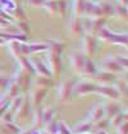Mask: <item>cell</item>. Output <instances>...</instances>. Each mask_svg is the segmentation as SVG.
<instances>
[{
    "label": "cell",
    "mask_w": 128,
    "mask_h": 134,
    "mask_svg": "<svg viewBox=\"0 0 128 134\" xmlns=\"http://www.w3.org/2000/svg\"><path fill=\"white\" fill-rule=\"evenodd\" d=\"M46 59H47V68L50 70L51 74V78L53 79H58L60 77V74L63 72V62H62V55L60 54H56V52L49 51L47 50V55H46Z\"/></svg>",
    "instance_id": "cell-1"
},
{
    "label": "cell",
    "mask_w": 128,
    "mask_h": 134,
    "mask_svg": "<svg viewBox=\"0 0 128 134\" xmlns=\"http://www.w3.org/2000/svg\"><path fill=\"white\" fill-rule=\"evenodd\" d=\"M96 46H97L96 36L91 35V33H83L82 35V54L86 58L91 59L95 55Z\"/></svg>",
    "instance_id": "cell-2"
},
{
    "label": "cell",
    "mask_w": 128,
    "mask_h": 134,
    "mask_svg": "<svg viewBox=\"0 0 128 134\" xmlns=\"http://www.w3.org/2000/svg\"><path fill=\"white\" fill-rule=\"evenodd\" d=\"M12 81H14V82L19 86L21 91H27V90L30 88L31 83H32V75L30 73L24 72V70L21 69V68H18V70L14 73Z\"/></svg>",
    "instance_id": "cell-3"
},
{
    "label": "cell",
    "mask_w": 128,
    "mask_h": 134,
    "mask_svg": "<svg viewBox=\"0 0 128 134\" xmlns=\"http://www.w3.org/2000/svg\"><path fill=\"white\" fill-rule=\"evenodd\" d=\"M73 86H74V83L72 81H63L60 83V86L58 88V101L68 102L73 94Z\"/></svg>",
    "instance_id": "cell-4"
},
{
    "label": "cell",
    "mask_w": 128,
    "mask_h": 134,
    "mask_svg": "<svg viewBox=\"0 0 128 134\" xmlns=\"http://www.w3.org/2000/svg\"><path fill=\"white\" fill-rule=\"evenodd\" d=\"M47 93H49V90H46V88L35 87L31 91V96H30V102H31L32 107H39V106H41L44 98L46 97Z\"/></svg>",
    "instance_id": "cell-5"
},
{
    "label": "cell",
    "mask_w": 128,
    "mask_h": 134,
    "mask_svg": "<svg viewBox=\"0 0 128 134\" xmlns=\"http://www.w3.org/2000/svg\"><path fill=\"white\" fill-rule=\"evenodd\" d=\"M95 93H99L100 96L110 98V100H119L120 98V94L118 93L115 87L111 86V84H108V86H96Z\"/></svg>",
    "instance_id": "cell-6"
},
{
    "label": "cell",
    "mask_w": 128,
    "mask_h": 134,
    "mask_svg": "<svg viewBox=\"0 0 128 134\" xmlns=\"http://www.w3.org/2000/svg\"><path fill=\"white\" fill-rule=\"evenodd\" d=\"M86 56L79 52L78 50H74V51L71 52V56H69V62H71V65L73 68V70L77 73H81L82 68H83V64H85Z\"/></svg>",
    "instance_id": "cell-7"
},
{
    "label": "cell",
    "mask_w": 128,
    "mask_h": 134,
    "mask_svg": "<svg viewBox=\"0 0 128 134\" xmlns=\"http://www.w3.org/2000/svg\"><path fill=\"white\" fill-rule=\"evenodd\" d=\"M96 84L90 82H79L73 86V93L77 96H83L88 93H95Z\"/></svg>",
    "instance_id": "cell-8"
},
{
    "label": "cell",
    "mask_w": 128,
    "mask_h": 134,
    "mask_svg": "<svg viewBox=\"0 0 128 134\" xmlns=\"http://www.w3.org/2000/svg\"><path fill=\"white\" fill-rule=\"evenodd\" d=\"M32 113V105L27 98H23L22 103L19 105V107L15 110L14 113V119L17 120H24L30 114Z\"/></svg>",
    "instance_id": "cell-9"
},
{
    "label": "cell",
    "mask_w": 128,
    "mask_h": 134,
    "mask_svg": "<svg viewBox=\"0 0 128 134\" xmlns=\"http://www.w3.org/2000/svg\"><path fill=\"white\" fill-rule=\"evenodd\" d=\"M101 68H103V70L113 73V74H120V73L124 70L117 63V60L114 58H106L104 62L101 63Z\"/></svg>",
    "instance_id": "cell-10"
},
{
    "label": "cell",
    "mask_w": 128,
    "mask_h": 134,
    "mask_svg": "<svg viewBox=\"0 0 128 134\" xmlns=\"http://www.w3.org/2000/svg\"><path fill=\"white\" fill-rule=\"evenodd\" d=\"M69 33L72 37H79L85 33V28H83V22L81 21V18L73 17L71 22H69Z\"/></svg>",
    "instance_id": "cell-11"
},
{
    "label": "cell",
    "mask_w": 128,
    "mask_h": 134,
    "mask_svg": "<svg viewBox=\"0 0 128 134\" xmlns=\"http://www.w3.org/2000/svg\"><path fill=\"white\" fill-rule=\"evenodd\" d=\"M95 79L100 83L99 86H108V84H113V83L115 82L117 74L105 72V70H100V72H96Z\"/></svg>",
    "instance_id": "cell-12"
},
{
    "label": "cell",
    "mask_w": 128,
    "mask_h": 134,
    "mask_svg": "<svg viewBox=\"0 0 128 134\" xmlns=\"http://www.w3.org/2000/svg\"><path fill=\"white\" fill-rule=\"evenodd\" d=\"M32 66L35 69V74L36 75H42V77H51L50 70L47 68V65L41 60V59H32Z\"/></svg>",
    "instance_id": "cell-13"
},
{
    "label": "cell",
    "mask_w": 128,
    "mask_h": 134,
    "mask_svg": "<svg viewBox=\"0 0 128 134\" xmlns=\"http://www.w3.org/2000/svg\"><path fill=\"white\" fill-rule=\"evenodd\" d=\"M104 106V116H106V119L113 118L115 114H118L119 111H122L120 109V105L118 102H115V100H111V101H108Z\"/></svg>",
    "instance_id": "cell-14"
},
{
    "label": "cell",
    "mask_w": 128,
    "mask_h": 134,
    "mask_svg": "<svg viewBox=\"0 0 128 134\" xmlns=\"http://www.w3.org/2000/svg\"><path fill=\"white\" fill-rule=\"evenodd\" d=\"M45 123H44V118H42V107H35L33 110V118H32V130L36 129H41Z\"/></svg>",
    "instance_id": "cell-15"
},
{
    "label": "cell",
    "mask_w": 128,
    "mask_h": 134,
    "mask_svg": "<svg viewBox=\"0 0 128 134\" xmlns=\"http://www.w3.org/2000/svg\"><path fill=\"white\" fill-rule=\"evenodd\" d=\"M33 84L36 87H40V88H46V90H50L53 88L55 81H54L51 77H42V75H37L35 79H33Z\"/></svg>",
    "instance_id": "cell-16"
},
{
    "label": "cell",
    "mask_w": 128,
    "mask_h": 134,
    "mask_svg": "<svg viewBox=\"0 0 128 134\" xmlns=\"http://www.w3.org/2000/svg\"><path fill=\"white\" fill-rule=\"evenodd\" d=\"M92 128H94V124L90 120H86V121H81V123L76 124L71 130L73 134H87L92 130Z\"/></svg>",
    "instance_id": "cell-17"
},
{
    "label": "cell",
    "mask_w": 128,
    "mask_h": 134,
    "mask_svg": "<svg viewBox=\"0 0 128 134\" xmlns=\"http://www.w3.org/2000/svg\"><path fill=\"white\" fill-rule=\"evenodd\" d=\"M124 121H128V114L127 111H119L118 114H115L113 118L109 119V125L114 129H117L120 124H123Z\"/></svg>",
    "instance_id": "cell-18"
},
{
    "label": "cell",
    "mask_w": 128,
    "mask_h": 134,
    "mask_svg": "<svg viewBox=\"0 0 128 134\" xmlns=\"http://www.w3.org/2000/svg\"><path fill=\"white\" fill-rule=\"evenodd\" d=\"M96 72H97V69H96L94 62H92L91 59L86 58L85 64H83V68H82V70H81L79 74L83 75V77H95Z\"/></svg>",
    "instance_id": "cell-19"
},
{
    "label": "cell",
    "mask_w": 128,
    "mask_h": 134,
    "mask_svg": "<svg viewBox=\"0 0 128 134\" xmlns=\"http://www.w3.org/2000/svg\"><path fill=\"white\" fill-rule=\"evenodd\" d=\"M103 118H104V106H103V103H97V105H95L91 109V111H90V119L88 120L94 124L97 120L103 119Z\"/></svg>",
    "instance_id": "cell-20"
},
{
    "label": "cell",
    "mask_w": 128,
    "mask_h": 134,
    "mask_svg": "<svg viewBox=\"0 0 128 134\" xmlns=\"http://www.w3.org/2000/svg\"><path fill=\"white\" fill-rule=\"evenodd\" d=\"M21 132V128L14 124L13 121L12 123H3L0 124V134H18Z\"/></svg>",
    "instance_id": "cell-21"
},
{
    "label": "cell",
    "mask_w": 128,
    "mask_h": 134,
    "mask_svg": "<svg viewBox=\"0 0 128 134\" xmlns=\"http://www.w3.org/2000/svg\"><path fill=\"white\" fill-rule=\"evenodd\" d=\"M9 52L14 59H19L23 55V49H22V43L18 41H9Z\"/></svg>",
    "instance_id": "cell-22"
},
{
    "label": "cell",
    "mask_w": 128,
    "mask_h": 134,
    "mask_svg": "<svg viewBox=\"0 0 128 134\" xmlns=\"http://www.w3.org/2000/svg\"><path fill=\"white\" fill-rule=\"evenodd\" d=\"M17 60H18V65H19L21 69H23L24 72L30 73L32 77L35 75V69H33V66H32L31 60H30L27 56H22V58L17 59Z\"/></svg>",
    "instance_id": "cell-23"
},
{
    "label": "cell",
    "mask_w": 128,
    "mask_h": 134,
    "mask_svg": "<svg viewBox=\"0 0 128 134\" xmlns=\"http://www.w3.org/2000/svg\"><path fill=\"white\" fill-rule=\"evenodd\" d=\"M19 93H21L19 86L14 82V81H12V78H10V82H9L8 87H7V93H5V94L12 100V98H14V97H18Z\"/></svg>",
    "instance_id": "cell-24"
},
{
    "label": "cell",
    "mask_w": 128,
    "mask_h": 134,
    "mask_svg": "<svg viewBox=\"0 0 128 134\" xmlns=\"http://www.w3.org/2000/svg\"><path fill=\"white\" fill-rule=\"evenodd\" d=\"M99 7H100V12H101V17L108 18L110 15H114V7L110 3H106V1L99 3Z\"/></svg>",
    "instance_id": "cell-25"
},
{
    "label": "cell",
    "mask_w": 128,
    "mask_h": 134,
    "mask_svg": "<svg viewBox=\"0 0 128 134\" xmlns=\"http://www.w3.org/2000/svg\"><path fill=\"white\" fill-rule=\"evenodd\" d=\"M115 90L118 91V93L120 94V97H126L127 94V79L126 78H117L115 79Z\"/></svg>",
    "instance_id": "cell-26"
},
{
    "label": "cell",
    "mask_w": 128,
    "mask_h": 134,
    "mask_svg": "<svg viewBox=\"0 0 128 134\" xmlns=\"http://www.w3.org/2000/svg\"><path fill=\"white\" fill-rule=\"evenodd\" d=\"M85 0H74L73 4V14L77 18H81L82 15H85Z\"/></svg>",
    "instance_id": "cell-27"
},
{
    "label": "cell",
    "mask_w": 128,
    "mask_h": 134,
    "mask_svg": "<svg viewBox=\"0 0 128 134\" xmlns=\"http://www.w3.org/2000/svg\"><path fill=\"white\" fill-rule=\"evenodd\" d=\"M47 43H49V51H53V52H56V54H60L62 55L64 47H65V43L64 42L58 41V40H50Z\"/></svg>",
    "instance_id": "cell-28"
},
{
    "label": "cell",
    "mask_w": 128,
    "mask_h": 134,
    "mask_svg": "<svg viewBox=\"0 0 128 134\" xmlns=\"http://www.w3.org/2000/svg\"><path fill=\"white\" fill-rule=\"evenodd\" d=\"M110 43H115V45H123L126 46L127 45V33H115L113 32L111 35V38H110Z\"/></svg>",
    "instance_id": "cell-29"
},
{
    "label": "cell",
    "mask_w": 128,
    "mask_h": 134,
    "mask_svg": "<svg viewBox=\"0 0 128 134\" xmlns=\"http://www.w3.org/2000/svg\"><path fill=\"white\" fill-rule=\"evenodd\" d=\"M42 7L46 9V12L49 14L55 15L58 13V0H46Z\"/></svg>",
    "instance_id": "cell-30"
},
{
    "label": "cell",
    "mask_w": 128,
    "mask_h": 134,
    "mask_svg": "<svg viewBox=\"0 0 128 134\" xmlns=\"http://www.w3.org/2000/svg\"><path fill=\"white\" fill-rule=\"evenodd\" d=\"M58 121L59 120H56L55 118H54L53 120L47 121V123L44 125L45 126V132L49 134H56V132H58Z\"/></svg>",
    "instance_id": "cell-31"
},
{
    "label": "cell",
    "mask_w": 128,
    "mask_h": 134,
    "mask_svg": "<svg viewBox=\"0 0 128 134\" xmlns=\"http://www.w3.org/2000/svg\"><path fill=\"white\" fill-rule=\"evenodd\" d=\"M108 128H109V119L103 118V119L97 120L96 123H94V128L92 129H96V130H106Z\"/></svg>",
    "instance_id": "cell-32"
},
{
    "label": "cell",
    "mask_w": 128,
    "mask_h": 134,
    "mask_svg": "<svg viewBox=\"0 0 128 134\" xmlns=\"http://www.w3.org/2000/svg\"><path fill=\"white\" fill-rule=\"evenodd\" d=\"M54 116H55V110L53 107H46V109H42V118H44V123L46 124L47 121L53 120Z\"/></svg>",
    "instance_id": "cell-33"
},
{
    "label": "cell",
    "mask_w": 128,
    "mask_h": 134,
    "mask_svg": "<svg viewBox=\"0 0 128 134\" xmlns=\"http://www.w3.org/2000/svg\"><path fill=\"white\" fill-rule=\"evenodd\" d=\"M56 134H73V133L67 126V124L64 123L63 120H59L58 121V132H56Z\"/></svg>",
    "instance_id": "cell-34"
},
{
    "label": "cell",
    "mask_w": 128,
    "mask_h": 134,
    "mask_svg": "<svg viewBox=\"0 0 128 134\" xmlns=\"http://www.w3.org/2000/svg\"><path fill=\"white\" fill-rule=\"evenodd\" d=\"M115 60H117V63L126 70L127 69V66H128V59H127V56H124V55H115V56H113Z\"/></svg>",
    "instance_id": "cell-35"
},
{
    "label": "cell",
    "mask_w": 128,
    "mask_h": 134,
    "mask_svg": "<svg viewBox=\"0 0 128 134\" xmlns=\"http://www.w3.org/2000/svg\"><path fill=\"white\" fill-rule=\"evenodd\" d=\"M17 28H18V32H19V33H23V35H27V33L30 32V26H28L27 22H24V21L18 22Z\"/></svg>",
    "instance_id": "cell-36"
},
{
    "label": "cell",
    "mask_w": 128,
    "mask_h": 134,
    "mask_svg": "<svg viewBox=\"0 0 128 134\" xmlns=\"http://www.w3.org/2000/svg\"><path fill=\"white\" fill-rule=\"evenodd\" d=\"M114 15H120L122 18H127V9L123 5H118L114 8Z\"/></svg>",
    "instance_id": "cell-37"
},
{
    "label": "cell",
    "mask_w": 128,
    "mask_h": 134,
    "mask_svg": "<svg viewBox=\"0 0 128 134\" xmlns=\"http://www.w3.org/2000/svg\"><path fill=\"white\" fill-rule=\"evenodd\" d=\"M65 10H67V4L64 0H58V13L60 17H64L65 15Z\"/></svg>",
    "instance_id": "cell-38"
},
{
    "label": "cell",
    "mask_w": 128,
    "mask_h": 134,
    "mask_svg": "<svg viewBox=\"0 0 128 134\" xmlns=\"http://www.w3.org/2000/svg\"><path fill=\"white\" fill-rule=\"evenodd\" d=\"M9 82H10V78H9V77H7V75H0V91L7 90Z\"/></svg>",
    "instance_id": "cell-39"
},
{
    "label": "cell",
    "mask_w": 128,
    "mask_h": 134,
    "mask_svg": "<svg viewBox=\"0 0 128 134\" xmlns=\"http://www.w3.org/2000/svg\"><path fill=\"white\" fill-rule=\"evenodd\" d=\"M118 134H128V121H124L117 128Z\"/></svg>",
    "instance_id": "cell-40"
},
{
    "label": "cell",
    "mask_w": 128,
    "mask_h": 134,
    "mask_svg": "<svg viewBox=\"0 0 128 134\" xmlns=\"http://www.w3.org/2000/svg\"><path fill=\"white\" fill-rule=\"evenodd\" d=\"M45 1L46 0H28V4L31 5V7H42L44 4H45Z\"/></svg>",
    "instance_id": "cell-41"
},
{
    "label": "cell",
    "mask_w": 128,
    "mask_h": 134,
    "mask_svg": "<svg viewBox=\"0 0 128 134\" xmlns=\"http://www.w3.org/2000/svg\"><path fill=\"white\" fill-rule=\"evenodd\" d=\"M32 134H49V133H46L45 130H41V129H36V130H32Z\"/></svg>",
    "instance_id": "cell-42"
},
{
    "label": "cell",
    "mask_w": 128,
    "mask_h": 134,
    "mask_svg": "<svg viewBox=\"0 0 128 134\" xmlns=\"http://www.w3.org/2000/svg\"><path fill=\"white\" fill-rule=\"evenodd\" d=\"M18 134H32V129H30V130H23V132H19Z\"/></svg>",
    "instance_id": "cell-43"
},
{
    "label": "cell",
    "mask_w": 128,
    "mask_h": 134,
    "mask_svg": "<svg viewBox=\"0 0 128 134\" xmlns=\"http://www.w3.org/2000/svg\"><path fill=\"white\" fill-rule=\"evenodd\" d=\"M119 1H120V5H123V7L127 5V0H119Z\"/></svg>",
    "instance_id": "cell-44"
},
{
    "label": "cell",
    "mask_w": 128,
    "mask_h": 134,
    "mask_svg": "<svg viewBox=\"0 0 128 134\" xmlns=\"http://www.w3.org/2000/svg\"><path fill=\"white\" fill-rule=\"evenodd\" d=\"M95 134H108V133L105 132V130H97Z\"/></svg>",
    "instance_id": "cell-45"
},
{
    "label": "cell",
    "mask_w": 128,
    "mask_h": 134,
    "mask_svg": "<svg viewBox=\"0 0 128 134\" xmlns=\"http://www.w3.org/2000/svg\"><path fill=\"white\" fill-rule=\"evenodd\" d=\"M4 42H5V41H4V40H3V38H1V37H0V45H3V43H4Z\"/></svg>",
    "instance_id": "cell-46"
},
{
    "label": "cell",
    "mask_w": 128,
    "mask_h": 134,
    "mask_svg": "<svg viewBox=\"0 0 128 134\" xmlns=\"http://www.w3.org/2000/svg\"><path fill=\"white\" fill-rule=\"evenodd\" d=\"M0 69H1V65H0Z\"/></svg>",
    "instance_id": "cell-47"
},
{
    "label": "cell",
    "mask_w": 128,
    "mask_h": 134,
    "mask_svg": "<svg viewBox=\"0 0 128 134\" xmlns=\"http://www.w3.org/2000/svg\"><path fill=\"white\" fill-rule=\"evenodd\" d=\"M87 134H90V133H87Z\"/></svg>",
    "instance_id": "cell-48"
}]
</instances>
